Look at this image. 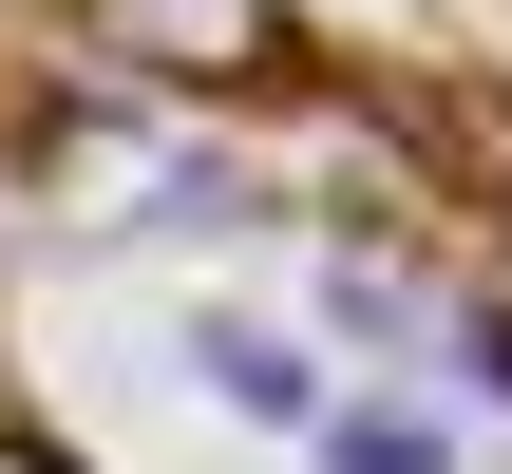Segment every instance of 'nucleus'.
<instances>
[{
  "label": "nucleus",
  "instance_id": "f257e3e1",
  "mask_svg": "<svg viewBox=\"0 0 512 474\" xmlns=\"http://www.w3.org/2000/svg\"><path fill=\"white\" fill-rule=\"evenodd\" d=\"M342 474H437V437L418 418H342Z\"/></svg>",
  "mask_w": 512,
  "mask_h": 474
}]
</instances>
